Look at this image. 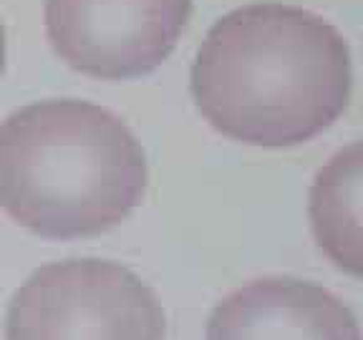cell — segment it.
<instances>
[{"mask_svg": "<svg viewBox=\"0 0 363 340\" xmlns=\"http://www.w3.org/2000/svg\"><path fill=\"white\" fill-rule=\"evenodd\" d=\"M192 96L222 136L288 149L323 134L346 111L351 56L320 16L255 3L212 26L192 68Z\"/></svg>", "mask_w": 363, "mask_h": 340, "instance_id": "obj_1", "label": "cell"}, {"mask_svg": "<svg viewBox=\"0 0 363 340\" xmlns=\"http://www.w3.org/2000/svg\"><path fill=\"white\" fill-rule=\"evenodd\" d=\"M147 181L142 142L96 103L48 98L0 124V210L43 239L108 232L142 204Z\"/></svg>", "mask_w": 363, "mask_h": 340, "instance_id": "obj_2", "label": "cell"}, {"mask_svg": "<svg viewBox=\"0 0 363 340\" xmlns=\"http://www.w3.org/2000/svg\"><path fill=\"white\" fill-rule=\"evenodd\" d=\"M6 340H164L167 315L152 288L111 260L43 265L13 293Z\"/></svg>", "mask_w": 363, "mask_h": 340, "instance_id": "obj_3", "label": "cell"}, {"mask_svg": "<svg viewBox=\"0 0 363 340\" xmlns=\"http://www.w3.org/2000/svg\"><path fill=\"white\" fill-rule=\"evenodd\" d=\"M189 16L192 0H45V33L74 71L126 81L169 58Z\"/></svg>", "mask_w": 363, "mask_h": 340, "instance_id": "obj_4", "label": "cell"}, {"mask_svg": "<svg viewBox=\"0 0 363 340\" xmlns=\"http://www.w3.org/2000/svg\"><path fill=\"white\" fill-rule=\"evenodd\" d=\"M204 340H363V333L330 290L298 278H262L217 302Z\"/></svg>", "mask_w": 363, "mask_h": 340, "instance_id": "obj_5", "label": "cell"}, {"mask_svg": "<svg viewBox=\"0 0 363 340\" xmlns=\"http://www.w3.org/2000/svg\"><path fill=\"white\" fill-rule=\"evenodd\" d=\"M308 220L323 255L363 280V142L335 152L308 192Z\"/></svg>", "mask_w": 363, "mask_h": 340, "instance_id": "obj_6", "label": "cell"}, {"mask_svg": "<svg viewBox=\"0 0 363 340\" xmlns=\"http://www.w3.org/2000/svg\"><path fill=\"white\" fill-rule=\"evenodd\" d=\"M6 71V28H3V23H0V76Z\"/></svg>", "mask_w": 363, "mask_h": 340, "instance_id": "obj_7", "label": "cell"}]
</instances>
